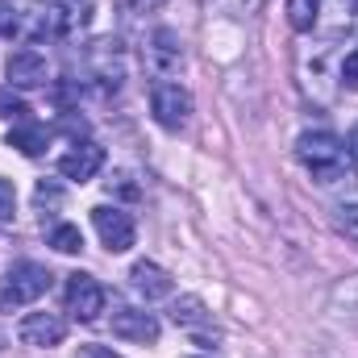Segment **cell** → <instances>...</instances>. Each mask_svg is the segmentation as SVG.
Instances as JSON below:
<instances>
[{"label":"cell","instance_id":"ac0fdd59","mask_svg":"<svg viewBox=\"0 0 358 358\" xmlns=\"http://www.w3.org/2000/svg\"><path fill=\"white\" fill-rule=\"evenodd\" d=\"M338 229H342V234H346V238L358 246V200H355V204H342V208H338Z\"/></svg>","mask_w":358,"mask_h":358},{"label":"cell","instance_id":"7402d4cb","mask_svg":"<svg viewBox=\"0 0 358 358\" xmlns=\"http://www.w3.org/2000/svg\"><path fill=\"white\" fill-rule=\"evenodd\" d=\"M342 84L358 92V50H350V55H346V63H342Z\"/></svg>","mask_w":358,"mask_h":358},{"label":"cell","instance_id":"ba28073f","mask_svg":"<svg viewBox=\"0 0 358 358\" xmlns=\"http://www.w3.org/2000/svg\"><path fill=\"white\" fill-rule=\"evenodd\" d=\"M17 338L34 350H50V346H63L67 338V321L59 313H29L21 325H17Z\"/></svg>","mask_w":358,"mask_h":358},{"label":"cell","instance_id":"5bb4252c","mask_svg":"<svg viewBox=\"0 0 358 358\" xmlns=\"http://www.w3.org/2000/svg\"><path fill=\"white\" fill-rule=\"evenodd\" d=\"M46 138H50V134H46V125H38V121H21L17 129H8V138H4V142H8L13 150H21L25 159H38V155L46 150Z\"/></svg>","mask_w":358,"mask_h":358},{"label":"cell","instance_id":"9c48e42d","mask_svg":"<svg viewBox=\"0 0 358 358\" xmlns=\"http://www.w3.org/2000/svg\"><path fill=\"white\" fill-rule=\"evenodd\" d=\"M4 76H8V88H42L46 84V55L34 46H17L4 63Z\"/></svg>","mask_w":358,"mask_h":358},{"label":"cell","instance_id":"d6986e66","mask_svg":"<svg viewBox=\"0 0 358 358\" xmlns=\"http://www.w3.org/2000/svg\"><path fill=\"white\" fill-rule=\"evenodd\" d=\"M21 29V17H17V8L8 4V0H0V38H13Z\"/></svg>","mask_w":358,"mask_h":358},{"label":"cell","instance_id":"ffe728a7","mask_svg":"<svg viewBox=\"0 0 358 358\" xmlns=\"http://www.w3.org/2000/svg\"><path fill=\"white\" fill-rule=\"evenodd\" d=\"M17 213V187L8 179H0V221H8Z\"/></svg>","mask_w":358,"mask_h":358},{"label":"cell","instance_id":"603a6c76","mask_svg":"<svg viewBox=\"0 0 358 358\" xmlns=\"http://www.w3.org/2000/svg\"><path fill=\"white\" fill-rule=\"evenodd\" d=\"M129 13H150V8H159V4H167V0H121Z\"/></svg>","mask_w":358,"mask_h":358},{"label":"cell","instance_id":"5b68a950","mask_svg":"<svg viewBox=\"0 0 358 358\" xmlns=\"http://www.w3.org/2000/svg\"><path fill=\"white\" fill-rule=\"evenodd\" d=\"M104 287L92 279V275H84V271H76V275H67V292H63V304H67V313L76 317V321H84V325H92L100 313H104Z\"/></svg>","mask_w":358,"mask_h":358},{"label":"cell","instance_id":"cb8c5ba5","mask_svg":"<svg viewBox=\"0 0 358 358\" xmlns=\"http://www.w3.org/2000/svg\"><path fill=\"white\" fill-rule=\"evenodd\" d=\"M76 358H121V355H113L108 346H80V355Z\"/></svg>","mask_w":358,"mask_h":358},{"label":"cell","instance_id":"4fadbf2b","mask_svg":"<svg viewBox=\"0 0 358 358\" xmlns=\"http://www.w3.org/2000/svg\"><path fill=\"white\" fill-rule=\"evenodd\" d=\"M129 283H134V292H138V296H146V300H167V296L176 292V279L159 267V263H146V259H142V263H134Z\"/></svg>","mask_w":358,"mask_h":358},{"label":"cell","instance_id":"e0dca14e","mask_svg":"<svg viewBox=\"0 0 358 358\" xmlns=\"http://www.w3.org/2000/svg\"><path fill=\"white\" fill-rule=\"evenodd\" d=\"M0 117H8V121H25V117H29V104H25L21 96H13L8 88H0Z\"/></svg>","mask_w":358,"mask_h":358},{"label":"cell","instance_id":"7c38bea8","mask_svg":"<svg viewBox=\"0 0 358 358\" xmlns=\"http://www.w3.org/2000/svg\"><path fill=\"white\" fill-rule=\"evenodd\" d=\"M100 167H104V146H96V142H76V146L59 159V176L76 179V183L92 179Z\"/></svg>","mask_w":358,"mask_h":358},{"label":"cell","instance_id":"30bf717a","mask_svg":"<svg viewBox=\"0 0 358 358\" xmlns=\"http://www.w3.org/2000/svg\"><path fill=\"white\" fill-rule=\"evenodd\" d=\"M113 334L117 338H125V342H138V346H155L159 342V321H155V313H142V308H129V304H121V308H113Z\"/></svg>","mask_w":358,"mask_h":358},{"label":"cell","instance_id":"7a4b0ae2","mask_svg":"<svg viewBox=\"0 0 358 358\" xmlns=\"http://www.w3.org/2000/svg\"><path fill=\"white\" fill-rule=\"evenodd\" d=\"M50 271L42 267V263H17V267L4 275V283H0V313H13V308H25V304H34V300H42L46 292H50Z\"/></svg>","mask_w":358,"mask_h":358},{"label":"cell","instance_id":"44dd1931","mask_svg":"<svg viewBox=\"0 0 358 358\" xmlns=\"http://www.w3.org/2000/svg\"><path fill=\"white\" fill-rule=\"evenodd\" d=\"M225 4V13H234V17H255L267 0H221Z\"/></svg>","mask_w":358,"mask_h":358},{"label":"cell","instance_id":"52a82bcc","mask_svg":"<svg viewBox=\"0 0 358 358\" xmlns=\"http://www.w3.org/2000/svg\"><path fill=\"white\" fill-rule=\"evenodd\" d=\"M171 321H176L183 334H192L204 350H217V342H221V334H217V325H213V313L196 300V296H179L176 308H171Z\"/></svg>","mask_w":358,"mask_h":358},{"label":"cell","instance_id":"2e32d148","mask_svg":"<svg viewBox=\"0 0 358 358\" xmlns=\"http://www.w3.org/2000/svg\"><path fill=\"white\" fill-rule=\"evenodd\" d=\"M287 21L292 29H313L317 25V0H287Z\"/></svg>","mask_w":358,"mask_h":358},{"label":"cell","instance_id":"3957f363","mask_svg":"<svg viewBox=\"0 0 358 358\" xmlns=\"http://www.w3.org/2000/svg\"><path fill=\"white\" fill-rule=\"evenodd\" d=\"M92 0H42V17H38V34L46 38H71L88 25Z\"/></svg>","mask_w":358,"mask_h":358},{"label":"cell","instance_id":"4316f807","mask_svg":"<svg viewBox=\"0 0 358 358\" xmlns=\"http://www.w3.org/2000/svg\"><path fill=\"white\" fill-rule=\"evenodd\" d=\"M0 346H4V334H0Z\"/></svg>","mask_w":358,"mask_h":358},{"label":"cell","instance_id":"9a60e30c","mask_svg":"<svg viewBox=\"0 0 358 358\" xmlns=\"http://www.w3.org/2000/svg\"><path fill=\"white\" fill-rule=\"evenodd\" d=\"M50 246L59 250V255H80L84 250V234H80V225H55L50 229Z\"/></svg>","mask_w":358,"mask_h":358},{"label":"cell","instance_id":"83f0119b","mask_svg":"<svg viewBox=\"0 0 358 358\" xmlns=\"http://www.w3.org/2000/svg\"><path fill=\"white\" fill-rule=\"evenodd\" d=\"M196 358H208V355H196Z\"/></svg>","mask_w":358,"mask_h":358},{"label":"cell","instance_id":"484cf974","mask_svg":"<svg viewBox=\"0 0 358 358\" xmlns=\"http://www.w3.org/2000/svg\"><path fill=\"white\" fill-rule=\"evenodd\" d=\"M346 155H350V163L358 167V125L350 129V142H346Z\"/></svg>","mask_w":358,"mask_h":358},{"label":"cell","instance_id":"277c9868","mask_svg":"<svg viewBox=\"0 0 358 358\" xmlns=\"http://www.w3.org/2000/svg\"><path fill=\"white\" fill-rule=\"evenodd\" d=\"M150 113L163 129H183L187 117H192V96H187V88H179L176 80H159L150 88Z\"/></svg>","mask_w":358,"mask_h":358},{"label":"cell","instance_id":"d4e9b609","mask_svg":"<svg viewBox=\"0 0 358 358\" xmlns=\"http://www.w3.org/2000/svg\"><path fill=\"white\" fill-rule=\"evenodd\" d=\"M38 204H59V187H46V183H38Z\"/></svg>","mask_w":358,"mask_h":358},{"label":"cell","instance_id":"8fae6325","mask_svg":"<svg viewBox=\"0 0 358 358\" xmlns=\"http://www.w3.org/2000/svg\"><path fill=\"white\" fill-rule=\"evenodd\" d=\"M146 59H150V71H155L159 80L179 76V71H183V42H179L176 29H155Z\"/></svg>","mask_w":358,"mask_h":358},{"label":"cell","instance_id":"8992f818","mask_svg":"<svg viewBox=\"0 0 358 358\" xmlns=\"http://www.w3.org/2000/svg\"><path fill=\"white\" fill-rule=\"evenodd\" d=\"M92 225L100 234V242L108 246V255H125L134 242H138V229H134V217L121 213V208H108V204H96L92 208Z\"/></svg>","mask_w":358,"mask_h":358},{"label":"cell","instance_id":"6da1fadb","mask_svg":"<svg viewBox=\"0 0 358 358\" xmlns=\"http://www.w3.org/2000/svg\"><path fill=\"white\" fill-rule=\"evenodd\" d=\"M296 159L308 167V176L317 183H338V179L350 176V155H346V142L329 129H317V134H304L296 142Z\"/></svg>","mask_w":358,"mask_h":358}]
</instances>
